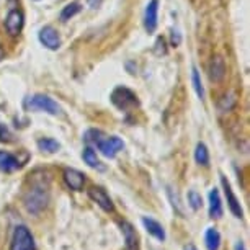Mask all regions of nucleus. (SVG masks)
Returning <instances> with one entry per match:
<instances>
[{
    "label": "nucleus",
    "instance_id": "8",
    "mask_svg": "<svg viewBox=\"0 0 250 250\" xmlns=\"http://www.w3.org/2000/svg\"><path fill=\"white\" fill-rule=\"evenodd\" d=\"M88 196L93 203H97L105 213H113L115 211V205H113L111 198L108 196V193L100 187H92L88 188Z\"/></svg>",
    "mask_w": 250,
    "mask_h": 250
},
{
    "label": "nucleus",
    "instance_id": "5",
    "mask_svg": "<svg viewBox=\"0 0 250 250\" xmlns=\"http://www.w3.org/2000/svg\"><path fill=\"white\" fill-rule=\"evenodd\" d=\"M111 102H113V105L118 106L120 110H129V108L138 105V97H136L129 88L118 87L111 93Z\"/></svg>",
    "mask_w": 250,
    "mask_h": 250
},
{
    "label": "nucleus",
    "instance_id": "26",
    "mask_svg": "<svg viewBox=\"0 0 250 250\" xmlns=\"http://www.w3.org/2000/svg\"><path fill=\"white\" fill-rule=\"evenodd\" d=\"M235 250H247V249H245V245H244L242 240H239V242H237V245H235Z\"/></svg>",
    "mask_w": 250,
    "mask_h": 250
},
{
    "label": "nucleus",
    "instance_id": "11",
    "mask_svg": "<svg viewBox=\"0 0 250 250\" xmlns=\"http://www.w3.org/2000/svg\"><path fill=\"white\" fill-rule=\"evenodd\" d=\"M208 75L211 82H221L226 77V62L221 56H213L208 65Z\"/></svg>",
    "mask_w": 250,
    "mask_h": 250
},
{
    "label": "nucleus",
    "instance_id": "9",
    "mask_svg": "<svg viewBox=\"0 0 250 250\" xmlns=\"http://www.w3.org/2000/svg\"><path fill=\"white\" fill-rule=\"evenodd\" d=\"M23 25H25V17L20 10L13 8V10L8 12V15L5 18V30L10 36H18L23 30Z\"/></svg>",
    "mask_w": 250,
    "mask_h": 250
},
{
    "label": "nucleus",
    "instance_id": "18",
    "mask_svg": "<svg viewBox=\"0 0 250 250\" xmlns=\"http://www.w3.org/2000/svg\"><path fill=\"white\" fill-rule=\"evenodd\" d=\"M82 159H83V162H85V164L88 165V167L97 168V170H105V167H103L102 162H100V160H98V157H97V152L90 147V146L83 149Z\"/></svg>",
    "mask_w": 250,
    "mask_h": 250
},
{
    "label": "nucleus",
    "instance_id": "24",
    "mask_svg": "<svg viewBox=\"0 0 250 250\" xmlns=\"http://www.w3.org/2000/svg\"><path fill=\"white\" fill-rule=\"evenodd\" d=\"M188 205H190V208H191L193 211L201 209V206H203V198H201L200 193L195 191V190H190V191H188Z\"/></svg>",
    "mask_w": 250,
    "mask_h": 250
},
{
    "label": "nucleus",
    "instance_id": "3",
    "mask_svg": "<svg viewBox=\"0 0 250 250\" xmlns=\"http://www.w3.org/2000/svg\"><path fill=\"white\" fill-rule=\"evenodd\" d=\"M10 250H36L35 237L26 226H17L13 230Z\"/></svg>",
    "mask_w": 250,
    "mask_h": 250
},
{
    "label": "nucleus",
    "instance_id": "22",
    "mask_svg": "<svg viewBox=\"0 0 250 250\" xmlns=\"http://www.w3.org/2000/svg\"><path fill=\"white\" fill-rule=\"evenodd\" d=\"M191 83H193V88H195L196 95L200 97V100H205V87H203V83H201L200 72H198L196 67H191Z\"/></svg>",
    "mask_w": 250,
    "mask_h": 250
},
{
    "label": "nucleus",
    "instance_id": "12",
    "mask_svg": "<svg viewBox=\"0 0 250 250\" xmlns=\"http://www.w3.org/2000/svg\"><path fill=\"white\" fill-rule=\"evenodd\" d=\"M157 17H159V0H150L144 12V26L147 33H154L157 28Z\"/></svg>",
    "mask_w": 250,
    "mask_h": 250
},
{
    "label": "nucleus",
    "instance_id": "28",
    "mask_svg": "<svg viewBox=\"0 0 250 250\" xmlns=\"http://www.w3.org/2000/svg\"><path fill=\"white\" fill-rule=\"evenodd\" d=\"M0 59H2V49H0Z\"/></svg>",
    "mask_w": 250,
    "mask_h": 250
},
{
    "label": "nucleus",
    "instance_id": "6",
    "mask_svg": "<svg viewBox=\"0 0 250 250\" xmlns=\"http://www.w3.org/2000/svg\"><path fill=\"white\" fill-rule=\"evenodd\" d=\"M221 185H223V190H224L226 200H228L229 211H230V213H232L234 218L242 219V218H244V209H242V206H240L239 198L235 196L234 190H232V188H230V183L228 182V178H226L224 175H221Z\"/></svg>",
    "mask_w": 250,
    "mask_h": 250
},
{
    "label": "nucleus",
    "instance_id": "21",
    "mask_svg": "<svg viewBox=\"0 0 250 250\" xmlns=\"http://www.w3.org/2000/svg\"><path fill=\"white\" fill-rule=\"evenodd\" d=\"M235 95L234 93H226V95H223L219 98V103H218V108L221 113H228L230 111L232 108L235 106Z\"/></svg>",
    "mask_w": 250,
    "mask_h": 250
},
{
    "label": "nucleus",
    "instance_id": "16",
    "mask_svg": "<svg viewBox=\"0 0 250 250\" xmlns=\"http://www.w3.org/2000/svg\"><path fill=\"white\" fill-rule=\"evenodd\" d=\"M120 228H121L123 237H125L126 249L136 250V247H138V234H136V229L128 223V221H123V223H120Z\"/></svg>",
    "mask_w": 250,
    "mask_h": 250
},
{
    "label": "nucleus",
    "instance_id": "13",
    "mask_svg": "<svg viewBox=\"0 0 250 250\" xmlns=\"http://www.w3.org/2000/svg\"><path fill=\"white\" fill-rule=\"evenodd\" d=\"M208 205H209V216L213 219H221L224 214L223 209V201H221V195L218 188H213L208 195Z\"/></svg>",
    "mask_w": 250,
    "mask_h": 250
},
{
    "label": "nucleus",
    "instance_id": "25",
    "mask_svg": "<svg viewBox=\"0 0 250 250\" xmlns=\"http://www.w3.org/2000/svg\"><path fill=\"white\" fill-rule=\"evenodd\" d=\"M13 134L10 133V129L5 125H0V143H12Z\"/></svg>",
    "mask_w": 250,
    "mask_h": 250
},
{
    "label": "nucleus",
    "instance_id": "14",
    "mask_svg": "<svg viewBox=\"0 0 250 250\" xmlns=\"http://www.w3.org/2000/svg\"><path fill=\"white\" fill-rule=\"evenodd\" d=\"M21 162L17 155H13L7 150H0V170L5 172V173H10V172H15L18 168L21 167Z\"/></svg>",
    "mask_w": 250,
    "mask_h": 250
},
{
    "label": "nucleus",
    "instance_id": "4",
    "mask_svg": "<svg viewBox=\"0 0 250 250\" xmlns=\"http://www.w3.org/2000/svg\"><path fill=\"white\" fill-rule=\"evenodd\" d=\"M28 106L31 110H36V111H43V113H48V115H53V116H58L61 115V106L56 103L53 98L48 97V95H35L33 98H30L28 102Z\"/></svg>",
    "mask_w": 250,
    "mask_h": 250
},
{
    "label": "nucleus",
    "instance_id": "2",
    "mask_svg": "<svg viewBox=\"0 0 250 250\" xmlns=\"http://www.w3.org/2000/svg\"><path fill=\"white\" fill-rule=\"evenodd\" d=\"M85 141L88 144L95 146V147L108 159L116 157V154L125 147L123 139H120L118 136H105L102 131H97V129L88 131L85 134Z\"/></svg>",
    "mask_w": 250,
    "mask_h": 250
},
{
    "label": "nucleus",
    "instance_id": "17",
    "mask_svg": "<svg viewBox=\"0 0 250 250\" xmlns=\"http://www.w3.org/2000/svg\"><path fill=\"white\" fill-rule=\"evenodd\" d=\"M205 245L208 250H219L221 247V234L218 229L209 228L205 232Z\"/></svg>",
    "mask_w": 250,
    "mask_h": 250
},
{
    "label": "nucleus",
    "instance_id": "15",
    "mask_svg": "<svg viewBox=\"0 0 250 250\" xmlns=\"http://www.w3.org/2000/svg\"><path fill=\"white\" fill-rule=\"evenodd\" d=\"M141 223H143L144 229L147 230V232L152 235L154 239L160 240V242H164L165 237H167V234H165V229L164 226L159 223V221H155L152 218H147V216H144L143 219H141Z\"/></svg>",
    "mask_w": 250,
    "mask_h": 250
},
{
    "label": "nucleus",
    "instance_id": "7",
    "mask_svg": "<svg viewBox=\"0 0 250 250\" xmlns=\"http://www.w3.org/2000/svg\"><path fill=\"white\" fill-rule=\"evenodd\" d=\"M38 38H40L41 44H43L46 49L58 51L61 48V36L53 26H43L40 30V33H38Z\"/></svg>",
    "mask_w": 250,
    "mask_h": 250
},
{
    "label": "nucleus",
    "instance_id": "27",
    "mask_svg": "<svg viewBox=\"0 0 250 250\" xmlns=\"http://www.w3.org/2000/svg\"><path fill=\"white\" fill-rule=\"evenodd\" d=\"M183 250H198V249H196V247H195V245H193V244H187L185 247H183Z\"/></svg>",
    "mask_w": 250,
    "mask_h": 250
},
{
    "label": "nucleus",
    "instance_id": "19",
    "mask_svg": "<svg viewBox=\"0 0 250 250\" xmlns=\"http://www.w3.org/2000/svg\"><path fill=\"white\" fill-rule=\"evenodd\" d=\"M38 149L48 154H56L61 149V144L53 138H41L38 141Z\"/></svg>",
    "mask_w": 250,
    "mask_h": 250
},
{
    "label": "nucleus",
    "instance_id": "20",
    "mask_svg": "<svg viewBox=\"0 0 250 250\" xmlns=\"http://www.w3.org/2000/svg\"><path fill=\"white\" fill-rule=\"evenodd\" d=\"M195 160L198 165H203V167H208L209 165V150H208L206 144L200 143L195 149Z\"/></svg>",
    "mask_w": 250,
    "mask_h": 250
},
{
    "label": "nucleus",
    "instance_id": "1",
    "mask_svg": "<svg viewBox=\"0 0 250 250\" xmlns=\"http://www.w3.org/2000/svg\"><path fill=\"white\" fill-rule=\"evenodd\" d=\"M31 177V185L23 195V205L31 214H40L49 203V178L44 173L35 172Z\"/></svg>",
    "mask_w": 250,
    "mask_h": 250
},
{
    "label": "nucleus",
    "instance_id": "10",
    "mask_svg": "<svg viewBox=\"0 0 250 250\" xmlns=\"http://www.w3.org/2000/svg\"><path fill=\"white\" fill-rule=\"evenodd\" d=\"M62 178H64L65 185L74 191H82L83 185H85V180H87L85 175H83L82 172L75 170V168H64Z\"/></svg>",
    "mask_w": 250,
    "mask_h": 250
},
{
    "label": "nucleus",
    "instance_id": "23",
    "mask_svg": "<svg viewBox=\"0 0 250 250\" xmlns=\"http://www.w3.org/2000/svg\"><path fill=\"white\" fill-rule=\"evenodd\" d=\"M82 10V7H80V3L74 2V3H69V5H65L62 8V12H61V20L62 21H67L70 20L72 17H75L77 13Z\"/></svg>",
    "mask_w": 250,
    "mask_h": 250
}]
</instances>
